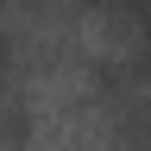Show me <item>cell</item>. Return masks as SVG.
<instances>
[{"mask_svg":"<svg viewBox=\"0 0 151 151\" xmlns=\"http://www.w3.org/2000/svg\"><path fill=\"white\" fill-rule=\"evenodd\" d=\"M6 69H13V50H6V38H0V82H6Z\"/></svg>","mask_w":151,"mask_h":151,"instance_id":"1","label":"cell"}]
</instances>
